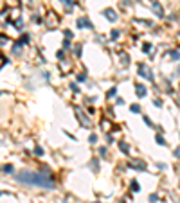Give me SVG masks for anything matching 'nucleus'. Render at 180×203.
<instances>
[{"mask_svg":"<svg viewBox=\"0 0 180 203\" xmlns=\"http://www.w3.org/2000/svg\"><path fill=\"white\" fill-rule=\"evenodd\" d=\"M16 182L25 183V185H36V187H43V189H54V180H51L45 174H38V173H31V171H22L18 174H15Z\"/></svg>","mask_w":180,"mask_h":203,"instance_id":"nucleus-1","label":"nucleus"},{"mask_svg":"<svg viewBox=\"0 0 180 203\" xmlns=\"http://www.w3.org/2000/svg\"><path fill=\"white\" fill-rule=\"evenodd\" d=\"M139 76L150 79V81H153V76H151V72H150V68H148L146 65H139Z\"/></svg>","mask_w":180,"mask_h":203,"instance_id":"nucleus-2","label":"nucleus"},{"mask_svg":"<svg viewBox=\"0 0 180 203\" xmlns=\"http://www.w3.org/2000/svg\"><path fill=\"white\" fill-rule=\"evenodd\" d=\"M104 15H106V18H108V20H112V22L117 18V15H115V13H114L112 9H106V11H104Z\"/></svg>","mask_w":180,"mask_h":203,"instance_id":"nucleus-3","label":"nucleus"},{"mask_svg":"<svg viewBox=\"0 0 180 203\" xmlns=\"http://www.w3.org/2000/svg\"><path fill=\"white\" fill-rule=\"evenodd\" d=\"M135 88H137V95H139V97H144V95H146V88H144L142 84H137Z\"/></svg>","mask_w":180,"mask_h":203,"instance_id":"nucleus-4","label":"nucleus"},{"mask_svg":"<svg viewBox=\"0 0 180 203\" xmlns=\"http://www.w3.org/2000/svg\"><path fill=\"white\" fill-rule=\"evenodd\" d=\"M130 165H132V167H135V169H144V167H146L142 162H130Z\"/></svg>","mask_w":180,"mask_h":203,"instance_id":"nucleus-5","label":"nucleus"},{"mask_svg":"<svg viewBox=\"0 0 180 203\" xmlns=\"http://www.w3.org/2000/svg\"><path fill=\"white\" fill-rule=\"evenodd\" d=\"M169 56H171V58H173L175 61H177V60H180V54L177 52V50H171V52H169Z\"/></svg>","mask_w":180,"mask_h":203,"instance_id":"nucleus-6","label":"nucleus"},{"mask_svg":"<svg viewBox=\"0 0 180 203\" xmlns=\"http://www.w3.org/2000/svg\"><path fill=\"white\" fill-rule=\"evenodd\" d=\"M153 9H155V11H157L159 15H162V7H160L159 4H155V5H153Z\"/></svg>","mask_w":180,"mask_h":203,"instance_id":"nucleus-7","label":"nucleus"},{"mask_svg":"<svg viewBox=\"0 0 180 203\" xmlns=\"http://www.w3.org/2000/svg\"><path fill=\"white\" fill-rule=\"evenodd\" d=\"M157 142H159L160 146H164V144H166V140H164V139H162V137H159V135H157Z\"/></svg>","mask_w":180,"mask_h":203,"instance_id":"nucleus-8","label":"nucleus"},{"mask_svg":"<svg viewBox=\"0 0 180 203\" xmlns=\"http://www.w3.org/2000/svg\"><path fill=\"white\" fill-rule=\"evenodd\" d=\"M132 187H133V191H135V192L139 191V183H137V182H133V183H132Z\"/></svg>","mask_w":180,"mask_h":203,"instance_id":"nucleus-9","label":"nucleus"},{"mask_svg":"<svg viewBox=\"0 0 180 203\" xmlns=\"http://www.w3.org/2000/svg\"><path fill=\"white\" fill-rule=\"evenodd\" d=\"M121 149H122L124 153H128V147H126V144H121Z\"/></svg>","mask_w":180,"mask_h":203,"instance_id":"nucleus-10","label":"nucleus"},{"mask_svg":"<svg viewBox=\"0 0 180 203\" xmlns=\"http://www.w3.org/2000/svg\"><path fill=\"white\" fill-rule=\"evenodd\" d=\"M150 201H157V194H151V196H150Z\"/></svg>","mask_w":180,"mask_h":203,"instance_id":"nucleus-11","label":"nucleus"},{"mask_svg":"<svg viewBox=\"0 0 180 203\" xmlns=\"http://www.w3.org/2000/svg\"><path fill=\"white\" fill-rule=\"evenodd\" d=\"M155 106H159V108H160V106H162V101H160V99H157V101H155Z\"/></svg>","mask_w":180,"mask_h":203,"instance_id":"nucleus-12","label":"nucleus"},{"mask_svg":"<svg viewBox=\"0 0 180 203\" xmlns=\"http://www.w3.org/2000/svg\"><path fill=\"white\" fill-rule=\"evenodd\" d=\"M175 155H177V157H180V147L177 149V151H175Z\"/></svg>","mask_w":180,"mask_h":203,"instance_id":"nucleus-13","label":"nucleus"}]
</instances>
